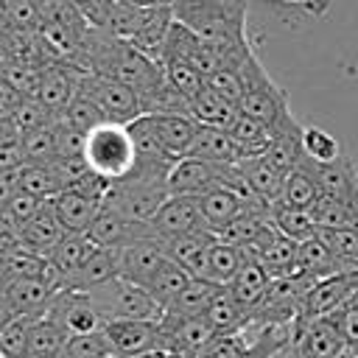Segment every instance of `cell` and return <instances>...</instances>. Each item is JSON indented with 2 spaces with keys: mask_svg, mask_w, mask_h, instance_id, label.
<instances>
[{
  "mask_svg": "<svg viewBox=\"0 0 358 358\" xmlns=\"http://www.w3.org/2000/svg\"><path fill=\"white\" fill-rule=\"evenodd\" d=\"M126 3H134V6H154V8H159V6L173 8V3H176V0H126Z\"/></svg>",
  "mask_w": 358,
  "mask_h": 358,
  "instance_id": "54",
  "label": "cell"
},
{
  "mask_svg": "<svg viewBox=\"0 0 358 358\" xmlns=\"http://www.w3.org/2000/svg\"><path fill=\"white\" fill-rule=\"evenodd\" d=\"M50 204H53V210H56V215L67 232H87L103 201L78 190V187H64L59 196L50 199Z\"/></svg>",
  "mask_w": 358,
  "mask_h": 358,
  "instance_id": "19",
  "label": "cell"
},
{
  "mask_svg": "<svg viewBox=\"0 0 358 358\" xmlns=\"http://www.w3.org/2000/svg\"><path fill=\"white\" fill-rule=\"evenodd\" d=\"M117 277V260H115V249H95V255L76 271L70 274L62 288H70V291H92L109 280Z\"/></svg>",
  "mask_w": 358,
  "mask_h": 358,
  "instance_id": "26",
  "label": "cell"
},
{
  "mask_svg": "<svg viewBox=\"0 0 358 358\" xmlns=\"http://www.w3.org/2000/svg\"><path fill=\"white\" fill-rule=\"evenodd\" d=\"M17 246H20V227L0 210V257L14 252Z\"/></svg>",
  "mask_w": 358,
  "mask_h": 358,
  "instance_id": "49",
  "label": "cell"
},
{
  "mask_svg": "<svg viewBox=\"0 0 358 358\" xmlns=\"http://www.w3.org/2000/svg\"><path fill=\"white\" fill-rule=\"evenodd\" d=\"M42 204H45L42 199H36V196H31V193H25V190H17V193H14V196H11L0 210H3V213H6V215H8V218L22 229V224H25V221H31V218L42 210Z\"/></svg>",
  "mask_w": 358,
  "mask_h": 358,
  "instance_id": "47",
  "label": "cell"
},
{
  "mask_svg": "<svg viewBox=\"0 0 358 358\" xmlns=\"http://www.w3.org/2000/svg\"><path fill=\"white\" fill-rule=\"evenodd\" d=\"M168 182H157V179H143V176H123L117 182L109 185L103 204L117 210L120 215H126L129 221H140L148 224L154 218V213L168 201Z\"/></svg>",
  "mask_w": 358,
  "mask_h": 358,
  "instance_id": "5",
  "label": "cell"
},
{
  "mask_svg": "<svg viewBox=\"0 0 358 358\" xmlns=\"http://www.w3.org/2000/svg\"><path fill=\"white\" fill-rule=\"evenodd\" d=\"M243 263H246V257H243L241 246L227 243V241H215L207 252V263H204L201 277L210 282H218V285H229Z\"/></svg>",
  "mask_w": 358,
  "mask_h": 358,
  "instance_id": "34",
  "label": "cell"
},
{
  "mask_svg": "<svg viewBox=\"0 0 358 358\" xmlns=\"http://www.w3.org/2000/svg\"><path fill=\"white\" fill-rule=\"evenodd\" d=\"M319 229H350L358 227V193L350 196H319L310 207Z\"/></svg>",
  "mask_w": 358,
  "mask_h": 358,
  "instance_id": "24",
  "label": "cell"
},
{
  "mask_svg": "<svg viewBox=\"0 0 358 358\" xmlns=\"http://www.w3.org/2000/svg\"><path fill=\"white\" fill-rule=\"evenodd\" d=\"M92 305L98 308V313L103 316V322H115V319H162V308L159 302L148 294V288L134 285L123 277H115L92 291H87Z\"/></svg>",
  "mask_w": 358,
  "mask_h": 358,
  "instance_id": "4",
  "label": "cell"
},
{
  "mask_svg": "<svg viewBox=\"0 0 358 358\" xmlns=\"http://www.w3.org/2000/svg\"><path fill=\"white\" fill-rule=\"evenodd\" d=\"M358 294V268H344L324 280H316L302 302V319H319L347 305Z\"/></svg>",
  "mask_w": 358,
  "mask_h": 358,
  "instance_id": "11",
  "label": "cell"
},
{
  "mask_svg": "<svg viewBox=\"0 0 358 358\" xmlns=\"http://www.w3.org/2000/svg\"><path fill=\"white\" fill-rule=\"evenodd\" d=\"M185 157L207 159V162H215V165H238L241 162V148H238L235 137L227 129L199 123V131H196Z\"/></svg>",
  "mask_w": 358,
  "mask_h": 358,
  "instance_id": "18",
  "label": "cell"
},
{
  "mask_svg": "<svg viewBox=\"0 0 358 358\" xmlns=\"http://www.w3.org/2000/svg\"><path fill=\"white\" fill-rule=\"evenodd\" d=\"M22 165H25V154H22L20 140L8 143V145H0V171H17Z\"/></svg>",
  "mask_w": 358,
  "mask_h": 358,
  "instance_id": "51",
  "label": "cell"
},
{
  "mask_svg": "<svg viewBox=\"0 0 358 358\" xmlns=\"http://www.w3.org/2000/svg\"><path fill=\"white\" fill-rule=\"evenodd\" d=\"M3 11H6V0H0V22H3Z\"/></svg>",
  "mask_w": 358,
  "mask_h": 358,
  "instance_id": "56",
  "label": "cell"
},
{
  "mask_svg": "<svg viewBox=\"0 0 358 358\" xmlns=\"http://www.w3.org/2000/svg\"><path fill=\"white\" fill-rule=\"evenodd\" d=\"M344 268H347L344 260L333 252V246H330L319 232H316L313 238H308V241L299 243V271H305L308 277L324 280V277L338 274V271H344Z\"/></svg>",
  "mask_w": 358,
  "mask_h": 358,
  "instance_id": "22",
  "label": "cell"
},
{
  "mask_svg": "<svg viewBox=\"0 0 358 358\" xmlns=\"http://www.w3.org/2000/svg\"><path fill=\"white\" fill-rule=\"evenodd\" d=\"M78 14L92 25V28H109V20H112V11L117 6V0H70Z\"/></svg>",
  "mask_w": 358,
  "mask_h": 358,
  "instance_id": "48",
  "label": "cell"
},
{
  "mask_svg": "<svg viewBox=\"0 0 358 358\" xmlns=\"http://www.w3.org/2000/svg\"><path fill=\"white\" fill-rule=\"evenodd\" d=\"M115 260H117V277L145 288L157 277V271L165 266L168 255L162 249V241H157V238H137V241L115 249Z\"/></svg>",
  "mask_w": 358,
  "mask_h": 358,
  "instance_id": "9",
  "label": "cell"
},
{
  "mask_svg": "<svg viewBox=\"0 0 358 358\" xmlns=\"http://www.w3.org/2000/svg\"><path fill=\"white\" fill-rule=\"evenodd\" d=\"M327 319L336 327V333L341 336V341L347 344V350H352L358 355V305L350 299L347 305H341L333 313H327Z\"/></svg>",
  "mask_w": 358,
  "mask_h": 358,
  "instance_id": "45",
  "label": "cell"
},
{
  "mask_svg": "<svg viewBox=\"0 0 358 358\" xmlns=\"http://www.w3.org/2000/svg\"><path fill=\"white\" fill-rule=\"evenodd\" d=\"M190 280H193V274L168 257V260H165V266L157 271V277H154L145 288H148V294L159 302V308L165 310V308H168V305H171V302H173V299L187 288V282H190Z\"/></svg>",
  "mask_w": 358,
  "mask_h": 358,
  "instance_id": "37",
  "label": "cell"
},
{
  "mask_svg": "<svg viewBox=\"0 0 358 358\" xmlns=\"http://www.w3.org/2000/svg\"><path fill=\"white\" fill-rule=\"evenodd\" d=\"M257 263L271 274V280L296 274L299 271V241H294V238H288L282 232H274L268 238V243L263 246Z\"/></svg>",
  "mask_w": 358,
  "mask_h": 358,
  "instance_id": "29",
  "label": "cell"
},
{
  "mask_svg": "<svg viewBox=\"0 0 358 358\" xmlns=\"http://www.w3.org/2000/svg\"><path fill=\"white\" fill-rule=\"evenodd\" d=\"M271 285V274L257 263V260H246L241 266V271L235 274V280L227 285V291L249 310V316L255 313V308L263 302L266 291Z\"/></svg>",
  "mask_w": 358,
  "mask_h": 358,
  "instance_id": "23",
  "label": "cell"
},
{
  "mask_svg": "<svg viewBox=\"0 0 358 358\" xmlns=\"http://www.w3.org/2000/svg\"><path fill=\"white\" fill-rule=\"evenodd\" d=\"M20 190L42 199V201H50L53 196H59L67 182H64V173L59 168V162H25L20 171Z\"/></svg>",
  "mask_w": 358,
  "mask_h": 358,
  "instance_id": "21",
  "label": "cell"
},
{
  "mask_svg": "<svg viewBox=\"0 0 358 358\" xmlns=\"http://www.w3.org/2000/svg\"><path fill=\"white\" fill-rule=\"evenodd\" d=\"M241 76H243V95L238 103L241 112L263 120L271 129H280L294 117L288 106V92L280 84H274V78L263 70L257 53H252L241 64Z\"/></svg>",
  "mask_w": 358,
  "mask_h": 358,
  "instance_id": "3",
  "label": "cell"
},
{
  "mask_svg": "<svg viewBox=\"0 0 358 358\" xmlns=\"http://www.w3.org/2000/svg\"><path fill=\"white\" fill-rule=\"evenodd\" d=\"M45 319L56 322L59 327H64L70 336H81V333H95V330H103V316L98 313V308L92 305L90 294L87 291H70V288H62Z\"/></svg>",
  "mask_w": 358,
  "mask_h": 358,
  "instance_id": "8",
  "label": "cell"
},
{
  "mask_svg": "<svg viewBox=\"0 0 358 358\" xmlns=\"http://www.w3.org/2000/svg\"><path fill=\"white\" fill-rule=\"evenodd\" d=\"M103 336L117 358H134L159 350V319H115L103 324Z\"/></svg>",
  "mask_w": 358,
  "mask_h": 358,
  "instance_id": "10",
  "label": "cell"
},
{
  "mask_svg": "<svg viewBox=\"0 0 358 358\" xmlns=\"http://www.w3.org/2000/svg\"><path fill=\"white\" fill-rule=\"evenodd\" d=\"M64 235H67V229H64V224L59 221V215H56L53 204H50V201H45V204H42V210H39L31 221H25V224H22V229H20V246L48 257Z\"/></svg>",
  "mask_w": 358,
  "mask_h": 358,
  "instance_id": "15",
  "label": "cell"
},
{
  "mask_svg": "<svg viewBox=\"0 0 358 358\" xmlns=\"http://www.w3.org/2000/svg\"><path fill=\"white\" fill-rule=\"evenodd\" d=\"M95 243H92V238L87 235V232H67L59 243H56V249L48 255L50 257V263H53V268L59 271V277H62V282L70 277V274H76L92 255H95Z\"/></svg>",
  "mask_w": 358,
  "mask_h": 358,
  "instance_id": "25",
  "label": "cell"
},
{
  "mask_svg": "<svg viewBox=\"0 0 358 358\" xmlns=\"http://www.w3.org/2000/svg\"><path fill=\"white\" fill-rule=\"evenodd\" d=\"M59 291L62 288H56L48 280H39V277H17L6 285V296L14 308V313L31 316V319H42Z\"/></svg>",
  "mask_w": 358,
  "mask_h": 358,
  "instance_id": "14",
  "label": "cell"
},
{
  "mask_svg": "<svg viewBox=\"0 0 358 358\" xmlns=\"http://www.w3.org/2000/svg\"><path fill=\"white\" fill-rule=\"evenodd\" d=\"M285 3H310V0H285ZM319 3H327V0H319Z\"/></svg>",
  "mask_w": 358,
  "mask_h": 358,
  "instance_id": "57",
  "label": "cell"
},
{
  "mask_svg": "<svg viewBox=\"0 0 358 358\" xmlns=\"http://www.w3.org/2000/svg\"><path fill=\"white\" fill-rule=\"evenodd\" d=\"M271 224H274L277 232H282V235H288V238H294V241H299V243L308 241V238H313V235L319 232L316 218H313L310 210L288 207V204H282V201H274V204H271Z\"/></svg>",
  "mask_w": 358,
  "mask_h": 358,
  "instance_id": "36",
  "label": "cell"
},
{
  "mask_svg": "<svg viewBox=\"0 0 358 358\" xmlns=\"http://www.w3.org/2000/svg\"><path fill=\"white\" fill-rule=\"evenodd\" d=\"M151 117L157 123V131H159L165 148L176 157H185L199 131V120L185 112H165V115H151Z\"/></svg>",
  "mask_w": 358,
  "mask_h": 358,
  "instance_id": "27",
  "label": "cell"
},
{
  "mask_svg": "<svg viewBox=\"0 0 358 358\" xmlns=\"http://www.w3.org/2000/svg\"><path fill=\"white\" fill-rule=\"evenodd\" d=\"M64 117L81 131V134H90L95 126H101V123H106V117H103V112L84 95V92H78L76 95V101L64 109Z\"/></svg>",
  "mask_w": 358,
  "mask_h": 358,
  "instance_id": "43",
  "label": "cell"
},
{
  "mask_svg": "<svg viewBox=\"0 0 358 358\" xmlns=\"http://www.w3.org/2000/svg\"><path fill=\"white\" fill-rule=\"evenodd\" d=\"M162 67H165V76H168L171 87H173L179 95H185L187 101L196 98V95L204 90V76H201L190 62L168 59V62H162Z\"/></svg>",
  "mask_w": 358,
  "mask_h": 358,
  "instance_id": "40",
  "label": "cell"
},
{
  "mask_svg": "<svg viewBox=\"0 0 358 358\" xmlns=\"http://www.w3.org/2000/svg\"><path fill=\"white\" fill-rule=\"evenodd\" d=\"M238 103L227 101L224 95L213 92L210 87H204L196 98H190V115L201 123V126H218V129H229V123L238 115Z\"/></svg>",
  "mask_w": 358,
  "mask_h": 358,
  "instance_id": "33",
  "label": "cell"
},
{
  "mask_svg": "<svg viewBox=\"0 0 358 358\" xmlns=\"http://www.w3.org/2000/svg\"><path fill=\"white\" fill-rule=\"evenodd\" d=\"M134 358H159V350L157 352H145V355H134Z\"/></svg>",
  "mask_w": 358,
  "mask_h": 358,
  "instance_id": "55",
  "label": "cell"
},
{
  "mask_svg": "<svg viewBox=\"0 0 358 358\" xmlns=\"http://www.w3.org/2000/svg\"><path fill=\"white\" fill-rule=\"evenodd\" d=\"M81 92L103 112L106 120L131 123V120H137L140 115H145L140 95H137L129 84H123V81H117V78L98 76V73H84V78H81Z\"/></svg>",
  "mask_w": 358,
  "mask_h": 358,
  "instance_id": "6",
  "label": "cell"
},
{
  "mask_svg": "<svg viewBox=\"0 0 358 358\" xmlns=\"http://www.w3.org/2000/svg\"><path fill=\"white\" fill-rule=\"evenodd\" d=\"M84 162L92 173L109 182L129 176L137 162V148L129 134V126L115 120L95 126L84 140Z\"/></svg>",
  "mask_w": 358,
  "mask_h": 358,
  "instance_id": "2",
  "label": "cell"
},
{
  "mask_svg": "<svg viewBox=\"0 0 358 358\" xmlns=\"http://www.w3.org/2000/svg\"><path fill=\"white\" fill-rule=\"evenodd\" d=\"M129 126V134L134 140V148H137V159H159V162H176L179 157L171 154L157 131V123L151 115H140L137 120L126 123Z\"/></svg>",
  "mask_w": 358,
  "mask_h": 358,
  "instance_id": "35",
  "label": "cell"
},
{
  "mask_svg": "<svg viewBox=\"0 0 358 358\" xmlns=\"http://www.w3.org/2000/svg\"><path fill=\"white\" fill-rule=\"evenodd\" d=\"M0 117H3V115H0Z\"/></svg>",
  "mask_w": 358,
  "mask_h": 358,
  "instance_id": "59",
  "label": "cell"
},
{
  "mask_svg": "<svg viewBox=\"0 0 358 358\" xmlns=\"http://www.w3.org/2000/svg\"><path fill=\"white\" fill-rule=\"evenodd\" d=\"M3 25L25 31V34H36L42 25V14H39L36 0H6Z\"/></svg>",
  "mask_w": 358,
  "mask_h": 358,
  "instance_id": "42",
  "label": "cell"
},
{
  "mask_svg": "<svg viewBox=\"0 0 358 358\" xmlns=\"http://www.w3.org/2000/svg\"><path fill=\"white\" fill-rule=\"evenodd\" d=\"M17 171H0V207L20 190V173Z\"/></svg>",
  "mask_w": 358,
  "mask_h": 358,
  "instance_id": "52",
  "label": "cell"
},
{
  "mask_svg": "<svg viewBox=\"0 0 358 358\" xmlns=\"http://www.w3.org/2000/svg\"><path fill=\"white\" fill-rule=\"evenodd\" d=\"M148 227H151V235L157 241H168V238H176V235L207 229L196 196H168V201L154 213Z\"/></svg>",
  "mask_w": 358,
  "mask_h": 358,
  "instance_id": "12",
  "label": "cell"
},
{
  "mask_svg": "<svg viewBox=\"0 0 358 358\" xmlns=\"http://www.w3.org/2000/svg\"><path fill=\"white\" fill-rule=\"evenodd\" d=\"M249 350V341L243 338V330L241 333H224V336H215L207 350L196 358H243V352Z\"/></svg>",
  "mask_w": 358,
  "mask_h": 358,
  "instance_id": "46",
  "label": "cell"
},
{
  "mask_svg": "<svg viewBox=\"0 0 358 358\" xmlns=\"http://www.w3.org/2000/svg\"><path fill=\"white\" fill-rule=\"evenodd\" d=\"M322 196L319 187V173H316V159L302 157L296 162V168L288 171L285 185H282V196L280 201L288 207H299V210H310L316 204V199Z\"/></svg>",
  "mask_w": 358,
  "mask_h": 358,
  "instance_id": "20",
  "label": "cell"
},
{
  "mask_svg": "<svg viewBox=\"0 0 358 358\" xmlns=\"http://www.w3.org/2000/svg\"><path fill=\"white\" fill-rule=\"evenodd\" d=\"M17 313H14V308H11V302H8V296H6V291H0V327L6 324V322H11Z\"/></svg>",
  "mask_w": 358,
  "mask_h": 358,
  "instance_id": "53",
  "label": "cell"
},
{
  "mask_svg": "<svg viewBox=\"0 0 358 358\" xmlns=\"http://www.w3.org/2000/svg\"><path fill=\"white\" fill-rule=\"evenodd\" d=\"M302 148H305V157H310L316 162H330V159H336V157L344 154L341 151V143L330 131H324L319 126H305V131H302Z\"/></svg>",
  "mask_w": 358,
  "mask_h": 358,
  "instance_id": "41",
  "label": "cell"
},
{
  "mask_svg": "<svg viewBox=\"0 0 358 358\" xmlns=\"http://www.w3.org/2000/svg\"><path fill=\"white\" fill-rule=\"evenodd\" d=\"M241 168H243V173H246L249 190H252L257 199H263V201H268V204L280 201L282 185H285V176H288V173H282V171H280L277 165H271L266 157L246 159V162H241Z\"/></svg>",
  "mask_w": 358,
  "mask_h": 358,
  "instance_id": "28",
  "label": "cell"
},
{
  "mask_svg": "<svg viewBox=\"0 0 358 358\" xmlns=\"http://www.w3.org/2000/svg\"><path fill=\"white\" fill-rule=\"evenodd\" d=\"M215 241H218L215 232L199 229V232H187V235H176V238L162 241V249L173 263L187 268L193 277H201L204 274V263H207V252H210V246Z\"/></svg>",
  "mask_w": 358,
  "mask_h": 358,
  "instance_id": "17",
  "label": "cell"
},
{
  "mask_svg": "<svg viewBox=\"0 0 358 358\" xmlns=\"http://www.w3.org/2000/svg\"><path fill=\"white\" fill-rule=\"evenodd\" d=\"M352 302H355V305H358V294H355V296H352Z\"/></svg>",
  "mask_w": 358,
  "mask_h": 358,
  "instance_id": "58",
  "label": "cell"
},
{
  "mask_svg": "<svg viewBox=\"0 0 358 358\" xmlns=\"http://www.w3.org/2000/svg\"><path fill=\"white\" fill-rule=\"evenodd\" d=\"M204 319L213 324V330H215L218 336H224V333H241V330L252 327L249 310H246L227 288L210 302V308L204 310Z\"/></svg>",
  "mask_w": 358,
  "mask_h": 358,
  "instance_id": "31",
  "label": "cell"
},
{
  "mask_svg": "<svg viewBox=\"0 0 358 358\" xmlns=\"http://www.w3.org/2000/svg\"><path fill=\"white\" fill-rule=\"evenodd\" d=\"M224 165L196 159V157H179L176 165L168 173V193L171 196H204L213 187H221Z\"/></svg>",
  "mask_w": 358,
  "mask_h": 358,
  "instance_id": "13",
  "label": "cell"
},
{
  "mask_svg": "<svg viewBox=\"0 0 358 358\" xmlns=\"http://www.w3.org/2000/svg\"><path fill=\"white\" fill-rule=\"evenodd\" d=\"M291 358H338L347 352V344L336 333L327 316L319 319H296L291 324V341H288Z\"/></svg>",
  "mask_w": 358,
  "mask_h": 358,
  "instance_id": "7",
  "label": "cell"
},
{
  "mask_svg": "<svg viewBox=\"0 0 358 358\" xmlns=\"http://www.w3.org/2000/svg\"><path fill=\"white\" fill-rule=\"evenodd\" d=\"M316 173H319V187L322 196H350L358 193V165L341 154L330 162H316Z\"/></svg>",
  "mask_w": 358,
  "mask_h": 358,
  "instance_id": "30",
  "label": "cell"
},
{
  "mask_svg": "<svg viewBox=\"0 0 358 358\" xmlns=\"http://www.w3.org/2000/svg\"><path fill=\"white\" fill-rule=\"evenodd\" d=\"M22 101H25V95L6 76H0V115H11Z\"/></svg>",
  "mask_w": 358,
  "mask_h": 358,
  "instance_id": "50",
  "label": "cell"
},
{
  "mask_svg": "<svg viewBox=\"0 0 358 358\" xmlns=\"http://www.w3.org/2000/svg\"><path fill=\"white\" fill-rule=\"evenodd\" d=\"M31 316H14L0 327V358H31Z\"/></svg>",
  "mask_w": 358,
  "mask_h": 358,
  "instance_id": "38",
  "label": "cell"
},
{
  "mask_svg": "<svg viewBox=\"0 0 358 358\" xmlns=\"http://www.w3.org/2000/svg\"><path fill=\"white\" fill-rule=\"evenodd\" d=\"M263 201V199H243L241 193L229 190V187H213L204 196H199V207H201V218L207 224L210 232H221L229 221H235L249 204Z\"/></svg>",
  "mask_w": 358,
  "mask_h": 358,
  "instance_id": "16",
  "label": "cell"
},
{
  "mask_svg": "<svg viewBox=\"0 0 358 358\" xmlns=\"http://www.w3.org/2000/svg\"><path fill=\"white\" fill-rule=\"evenodd\" d=\"M246 3L249 0H176L173 20L207 42L238 45L249 42Z\"/></svg>",
  "mask_w": 358,
  "mask_h": 358,
  "instance_id": "1",
  "label": "cell"
},
{
  "mask_svg": "<svg viewBox=\"0 0 358 358\" xmlns=\"http://www.w3.org/2000/svg\"><path fill=\"white\" fill-rule=\"evenodd\" d=\"M204 87H210L213 92L224 95V98L232 101V103H241V95H243V76H241V67H218L215 73L204 76Z\"/></svg>",
  "mask_w": 358,
  "mask_h": 358,
  "instance_id": "44",
  "label": "cell"
},
{
  "mask_svg": "<svg viewBox=\"0 0 358 358\" xmlns=\"http://www.w3.org/2000/svg\"><path fill=\"white\" fill-rule=\"evenodd\" d=\"M227 285H218V282H210L204 277H193L187 282V288L165 308V313L171 316H204V310L210 308V302L224 291Z\"/></svg>",
  "mask_w": 358,
  "mask_h": 358,
  "instance_id": "32",
  "label": "cell"
},
{
  "mask_svg": "<svg viewBox=\"0 0 358 358\" xmlns=\"http://www.w3.org/2000/svg\"><path fill=\"white\" fill-rule=\"evenodd\" d=\"M20 145L25 154V162H53L56 159V134L53 120L45 126H36L31 131L20 134Z\"/></svg>",
  "mask_w": 358,
  "mask_h": 358,
  "instance_id": "39",
  "label": "cell"
}]
</instances>
